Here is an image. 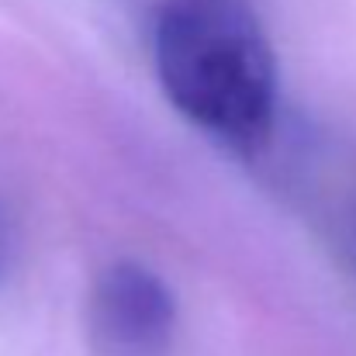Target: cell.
Listing matches in <instances>:
<instances>
[{
  "instance_id": "6da1fadb",
  "label": "cell",
  "mask_w": 356,
  "mask_h": 356,
  "mask_svg": "<svg viewBox=\"0 0 356 356\" xmlns=\"http://www.w3.org/2000/svg\"><path fill=\"white\" fill-rule=\"evenodd\" d=\"M152 59L166 101L238 156L266 149L277 118V56L249 0H163Z\"/></svg>"
},
{
  "instance_id": "7a4b0ae2",
  "label": "cell",
  "mask_w": 356,
  "mask_h": 356,
  "mask_svg": "<svg viewBox=\"0 0 356 356\" xmlns=\"http://www.w3.org/2000/svg\"><path fill=\"white\" fill-rule=\"evenodd\" d=\"M87 329L97 356H166L177 336V298L145 263H111L90 291Z\"/></svg>"
},
{
  "instance_id": "3957f363",
  "label": "cell",
  "mask_w": 356,
  "mask_h": 356,
  "mask_svg": "<svg viewBox=\"0 0 356 356\" xmlns=\"http://www.w3.org/2000/svg\"><path fill=\"white\" fill-rule=\"evenodd\" d=\"M14 252H17V236H14V222H10L7 208L0 204V284H3V280H7V273H10Z\"/></svg>"
},
{
  "instance_id": "277c9868",
  "label": "cell",
  "mask_w": 356,
  "mask_h": 356,
  "mask_svg": "<svg viewBox=\"0 0 356 356\" xmlns=\"http://www.w3.org/2000/svg\"><path fill=\"white\" fill-rule=\"evenodd\" d=\"M343 242H346V256L353 259V266H356V201H353V208L346 211V218H343Z\"/></svg>"
}]
</instances>
